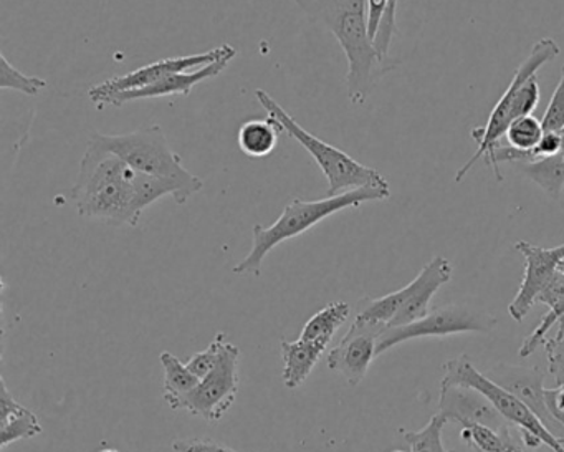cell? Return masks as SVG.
<instances>
[{"instance_id":"2","label":"cell","mask_w":564,"mask_h":452,"mask_svg":"<svg viewBox=\"0 0 564 452\" xmlns=\"http://www.w3.org/2000/svg\"><path fill=\"white\" fill-rule=\"evenodd\" d=\"M312 21L328 29L348 62V98L352 105H365L384 75L398 62L379 54L369 37L366 0H293Z\"/></svg>"},{"instance_id":"32","label":"cell","mask_w":564,"mask_h":452,"mask_svg":"<svg viewBox=\"0 0 564 452\" xmlns=\"http://www.w3.org/2000/svg\"><path fill=\"white\" fill-rule=\"evenodd\" d=\"M557 323L560 326H557L556 335L551 336L544 343L546 355H564V316Z\"/></svg>"},{"instance_id":"8","label":"cell","mask_w":564,"mask_h":452,"mask_svg":"<svg viewBox=\"0 0 564 452\" xmlns=\"http://www.w3.org/2000/svg\"><path fill=\"white\" fill-rule=\"evenodd\" d=\"M240 349L224 340L216 368L200 379L199 385L186 395H164L173 409H184L206 421H220L227 415L239 392Z\"/></svg>"},{"instance_id":"22","label":"cell","mask_w":564,"mask_h":452,"mask_svg":"<svg viewBox=\"0 0 564 452\" xmlns=\"http://www.w3.org/2000/svg\"><path fill=\"white\" fill-rule=\"evenodd\" d=\"M161 365L164 368V395L180 396L193 391L200 379L191 373L186 363L181 362L171 352H163L160 355Z\"/></svg>"},{"instance_id":"25","label":"cell","mask_w":564,"mask_h":452,"mask_svg":"<svg viewBox=\"0 0 564 452\" xmlns=\"http://www.w3.org/2000/svg\"><path fill=\"white\" fill-rule=\"evenodd\" d=\"M0 88L2 90H15L25 95H39L47 88V82L41 77H31L22 74L18 67L8 61L6 55L0 57Z\"/></svg>"},{"instance_id":"14","label":"cell","mask_w":564,"mask_h":452,"mask_svg":"<svg viewBox=\"0 0 564 452\" xmlns=\"http://www.w3.org/2000/svg\"><path fill=\"white\" fill-rule=\"evenodd\" d=\"M237 57V51L232 45L226 44L223 57L214 64L206 65V67L197 68V71L181 72V74L167 75L163 80L151 87L140 88V90L123 92V94L111 95V97L101 100L98 108L104 107H123V105L131 104L138 100H151V98L174 97V95H184L189 97L194 87L203 84V82L210 80V78L219 77L230 62Z\"/></svg>"},{"instance_id":"6","label":"cell","mask_w":564,"mask_h":452,"mask_svg":"<svg viewBox=\"0 0 564 452\" xmlns=\"http://www.w3.org/2000/svg\"><path fill=\"white\" fill-rule=\"evenodd\" d=\"M256 97L259 104L265 108L269 117L282 125L283 133L289 134L300 147L305 148L310 157L318 164L328 181V196H338V194L361 190V187L389 190L388 181L378 170L358 163L345 151L310 133L265 90L259 88L256 92Z\"/></svg>"},{"instance_id":"28","label":"cell","mask_w":564,"mask_h":452,"mask_svg":"<svg viewBox=\"0 0 564 452\" xmlns=\"http://www.w3.org/2000/svg\"><path fill=\"white\" fill-rule=\"evenodd\" d=\"M541 123H543L544 131H553V133H563L564 131V65L561 68L556 90L544 110Z\"/></svg>"},{"instance_id":"13","label":"cell","mask_w":564,"mask_h":452,"mask_svg":"<svg viewBox=\"0 0 564 452\" xmlns=\"http://www.w3.org/2000/svg\"><path fill=\"white\" fill-rule=\"evenodd\" d=\"M485 375L491 381L503 386L505 389L518 396L530 408V411L543 422L544 428L564 444V429L554 421L550 409H547L544 375L540 369L510 365V363H498V365L488 368Z\"/></svg>"},{"instance_id":"4","label":"cell","mask_w":564,"mask_h":452,"mask_svg":"<svg viewBox=\"0 0 564 452\" xmlns=\"http://www.w3.org/2000/svg\"><path fill=\"white\" fill-rule=\"evenodd\" d=\"M391 197V187H361V190L348 191L338 196H328L325 200L303 201L300 197L286 204L282 216L265 227L257 224L253 227V246L242 262L234 267V273L239 276H260L263 260L275 249L279 244L293 237L302 236L306 230L315 227L322 220L328 219L333 214L341 213L345 209H355L365 203L386 201Z\"/></svg>"},{"instance_id":"31","label":"cell","mask_w":564,"mask_h":452,"mask_svg":"<svg viewBox=\"0 0 564 452\" xmlns=\"http://www.w3.org/2000/svg\"><path fill=\"white\" fill-rule=\"evenodd\" d=\"M366 4H368L369 37L375 42L379 28H381L382 19H384L389 4H391V0H366Z\"/></svg>"},{"instance_id":"24","label":"cell","mask_w":564,"mask_h":452,"mask_svg":"<svg viewBox=\"0 0 564 452\" xmlns=\"http://www.w3.org/2000/svg\"><path fill=\"white\" fill-rule=\"evenodd\" d=\"M543 134L541 120H538L533 115H528V117L518 118L510 125L507 134H505V143L510 144L514 150L531 153L540 143Z\"/></svg>"},{"instance_id":"36","label":"cell","mask_w":564,"mask_h":452,"mask_svg":"<svg viewBox=\"0 0 564 452\" xmlns=\"http://www.w3.org/2000/svg\"><path fill=\"white\" fill-rule=\"evenodd\" d=\"M392 452H405V451H392Z\"/></svg>"},{"instance_id":"37","label":"cell","mask_w":564,"mask_h":452,"mask_svg":"<svg viewBox=\"0 0 564 452\" xmlns=\"http://www.w3.org/2000/svg\"><path fill=\"white\" fill-rule=\"evenodd\" d=\"M563 133H564V131H563Z\"/></svg>"},{"instance_id":"15","label":"cell","mask_w":564,"mask_h":452,"mask_svg":"<svg viewBox=\"0 0 564 452\" xmlns=\"http://www.w3.org/2000/svg\"><path fill=\"white\" fill-rule=\"evenodd\" d=\"M438 415L447 422H457L460 428L467 424H484L501 429L508 424L503 416L480 391L460 385L441 386Z\"/></svg>"},{"instance_id":"35","label":"cell","mask_w":564,"mask_h":452,"mask_svg":"<svg viewBox=\"0 0 564 452\" xmlns=\"http://www.w3.org/2000/svg\"><path fill=\"white\" fill-rule=\"evenodd\" d=\"M98 452H120V451H118V449H115V448H104V449H101V451H98Z\"/></svg>"},{"instance_id":"11","label":"cell","mask_w":564,"mask_h":452,"mask_svg":"<svg viewBox=\"0 0 564 452\" xmlns=\"http://www.w3.org/2000/svg\"><path fill=\"white\" fill-rule=\"evenodd\" d=\"M514 249L524 257V273L520 289L514 295L513 302L508 305V313L514 322H523L528 313L533 309L540 293L550 286L564 262V244L546 249L534 244L520 240L514 244Z\"/></svg>"},{"instance_id":"19","label":"cell","mask_w":564,"mask_h":452,"mask_svg":"<svg viewBox=\"0 0 564 452\" xmlns=\"http://www.w3.org/2000/svg\"><path fill=\"white\" fill-rule=\"evenodd\" d=\"M282 133V125L272 117L267 120H249L239 128L237 143L247 158L262 160L275 151Z\"/></svg>"},{"instance_id":"27","label":"cell","mask_w":564,"mask_h":452,"mask_svg":"<svg viewBox=\"0 0 564 452\" xmlns=\"http://www.w3.org/2000/svg\"><path fill=\"white\" fill-rule=\"evenodd\" d=\"M561 273H563L564 277V262L563 266H561ZM563 316L564 297L563 300H561L560 306H557L554 312H547L546 315L541 319L540 325L530 333V336H528V338L524 340L523 345L520 346L518 355H520L521 358H528V356L533 355L541 345L546 343L547 333H550V330L553 329V326L556 325Z\"/></svg>"},{"instance_id":"23","label":"cell","mask_w":564,"mask_h":452,"mask_svg":"<svg viewBox=\"0 0 564 452\" xmlns=\"http://www.w3.org/2000/svg\"><path fill=\"white\" fill-rule=\"evenodd\" d=\"M445 424L447 421L441 415H435L424 428L417 429V431L401 429V434L411 448V452H454L445 448L444 439H442Z\"/></svg>"},{"instance_id":"21","label":"cell","mask_w":564,"mask_h":452,"mask_svg":"<svg viewBox=\"0 0 564 452\" xmlns=\"http://www.w3.org/2000/svg\"><path fill=\"white\" fill-rule=\"evenodd\" d=\"M518 170L530 177L547 196H561L564 191V151L556 157L541 158L530 163L517 164Z\"/></svg>"},{"instance_id":"34","label":"cell","mask_w":564,"mask_h":452,"mask_svg":"<svg viewBox=\"0 0 564 452\" xmlns=\"http://www.w3.org/2000/svg\"><path fill=\"white\" fill-rule=\"evenodd\" d=\"M547 369L557 386L564 385V355H547Z\"/></svg>"},{"instance_id":"12","label":"cell","mask_w":564,"mask_h":452,"mask_svg":"<svg viewBox=\"0 0 564 452\" xmlns=\"http://www.w3.org/2000/svg\"><path fill=\"white\" fill-rule=\"evenodd\" d=\"M386 325L356 316L341 342L329 352L328 368L339 373L351 386H358L368 375L372 359L378 356L379 336Z\"/></svg>"},{"instance_id":"17","label":"cell","mask_w":564,"mask_h":452,"mask_svg":"<svg viewBox=\"0 0 564 452\" xmlns=\"http://www.w3.org/2000/svg\"><path fill=\"white\" fill-rule=\"evenodd\" d=\"M0 448L6 449L12 442L41 434L42 424L37 415L11 395L4 378L0 379Z\"/></svg>"},{"instance_id":"20","label":"cell","mask_w":564,"mask_h":452,"mask_svg":"<svg viewBox=\"0 0 564 452\" xmlns=\"http://www.w3.org/2000/svg\"><path fill=\"white\" fill-rule=\"evenodd\" d=\"M351 306L346 302H333L319 310L303 326L300 338L310 342H322L325 345L332 343L335 333L341 329L343 323L348 320Z\"/></svg>"},{"instance_id":"3","label":"cell","mask_w":564,"mask_h":452,"mask_svg":"<svg viewBox=\"0 0 564 452\" xmlns=\"http://www.w3.org/2000/svg\"><path fill=\"white\" fill-rule=\"evenodd\" d=\"M560 52L556 42L550 37L540 39L533 45L527 61L521 62L507 90L488 115L485 127H477L470 131L471 140L477 143V151L455 174L457 183H460L480 160H485L488 166H494L495 148L503 143L510 125L518 118L533 115L540 105L541 90L536 74L544 65L556 61Z\"/></svg>"},{"instance_id":"26","label":"cell","mask_w":564,"mask_h":452,"mask_svg":"<svg viewBox=\"0 0 564 452\" xmlns=\"http://www.w3.org/2000/svg\"><path fill=\"white\" fill-rule=\"evenodd\" d=\"M460 438L475 452H498L501 451L505 444L501 429H494L490 426L484 424L464 426L460 431Z\"/></svg>"},{"instance_id":"33","label":"cell","mask_w":564,"mask_h":452,"mask_svg":"<svg viewBox=\"0 0 564 452\" xmlns=\"http://www.w3.org/2000/svg\"><path fill=\"white\" fill-rule=\"evenodd\" d=\"M501 432H503L505 444L501 451L498 452H524L523 439H521V435H514L511 424L503 426Z\"/></svg>"},{"instance_id":"29","label":"cell","mask_w":564,"mask_h":452,"mask_svg":"<svg viewBox=\"0 0 564 452\" xmlns=\"http://www.w3.org/2000/svg\"><path fill=\"white\" fill-rule=\"evenodd\" d=\"M224 340H226V335H224V333H217L216 338L210 342V345L207 346L206 349L191 356L186 365L193 375L203 379L216 368L217 362H219L220 345H223Z\"/></svg>"},{"instance_id":"7","label":"cell","mask_w":564,"mask_h":452,"mask_svg":"<svg viewBox=\"0 0 564 452\" xmlns=\"http://www.w3.org/2000/svg\"><path fill=\"white\" fill-rule=\"evenodd\" d=\"M447 385L467 386L480 391L503 416L505 421L518 429L527 448L538 449L547 445L553 452H564L563 442L544 428L543 422L530 411V408L513 392L491 381L485 373L478 372L467 355L457 356L445 363L441 386Z\"/></svg>"},{"instance_id":"10","label":"cell","mask_w":564,"mask_h":452,"mask_svg":"<svg viewBox=\"0 0 564 452\" xmlns=\"http://www.w3.org/2000/svg\"><path fill=\"white\" fill-rule=\"evenodd\" d=\"M224 51H226V44L214 49V51L204 52V54L184 55V57H171L153 62V64L144 65V67L130 72V74L113 77L110 80L104 82V84L95 85V87L88 90V97L98 107L101 100L111 97V95L151 87V85L166 78L167 75L197 71V68L214 64V62L223 57Z\"/></svg>"},{"instance_id":"1","label":"cell","mask_w":564,"mask_h":452,"mask_svg":"<svg viewBox=\"0 0 564 452\" xmlns=\"http://www.w3.org/2000/svg\"><path fill=\"white\" fill-rule=\"evenodd\" d=\"M164 196L173 197L180 206L187 203L173 181L141 173L115 154L90 147L70 191L80 216L115 227L138 226L143 211Z\"/></svg>"},{"instance_id":"9","label":"cell","mask_w":564,"mask_h":452,"mask_svg":"<svg viewBox=\"0 0 564 452\" xmlns=\"http://www.w3.org/2000/svg\"><path fill=\"white\" fill-rule=\"evenodd\" d=\"M497 326V319L484 310L465 305H448L432 310L424 319L395 329H386L378 340L376 353L382 355L388 349L425 336H451L458 333H490Z\"/></svg>"},{"instance_id":"30","label":"cell","mask_w":564,"mask_h":452,"mask_svg":"<svg viewBox=\"0 0 564 452\" xmlns=\"http://www.w3.org/2000/svg\"><path fill=\"white\" fill-rule=\"evenodd\" d=\"M173 449L176 452H239L213 439H177Z\"/></svg>"},{"instance_id":"18","label":"cell","mask_w":564,"mask_h":452,"mask_svg":"<svg viewBox=\"0 0 564 452\" xmlns=\"http://www.w3.org/2000/svg\"><path fill=\"white\" fill-rule=\"evenodd\" d=\"M328 345L322 342H310L299 338L295 342L282 340L280 349L283 358V385L296 389L312 375Z\"/></svg>"},{"instance_id":"16","label":"cell","mask_w":564,"mask_h":452,"mask_svg":"<svg viewBox=\"0 0 564 452\" xmlns=\"http://www.w3.org/2000/svg\"><path fill=\"white\" fill-rule=\"evenodd\" d=\"M452 279V263L445 257L435 256L431 262L425 263L411 282V295L398 315L394 316L388 329L409 325L424 319L429 313V305L435 293Z\"/></svg>"},{"instance_id":"5","label":"cell","mask_w":564,"mask_h":452,"mask_svg":"<svg viewBox=\"0 0 564 452\" xmlns=\"http://www.w3.org/2000/svg\"><path fill=\"white\" fill-rule=\"evenodd\" d=\"M88 147L115 154L141 173L173 181L183 190L187 201L204 187V181L184 168L183 158L170 147L160 125L123 134L94 133Z\"/></svg>"}]
</instances>
